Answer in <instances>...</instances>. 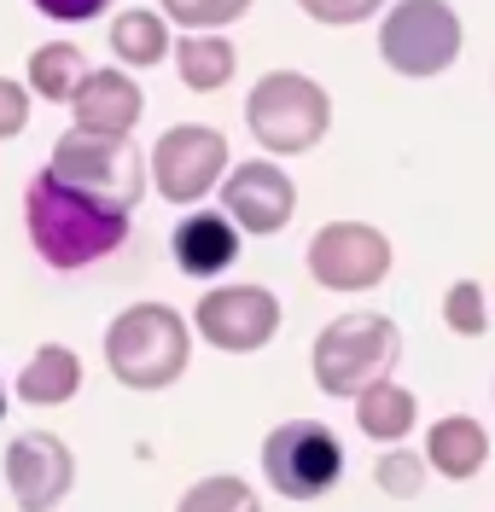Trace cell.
Masks as SVG:
<instances>
[{
    "mask_svg": "<svg viewBox=\"0 0 495 512\" xmlns=\"http://www.w3.org/2000/svg\"><path fill=\"white\" fill-rule=\"evenodd\" d=\"M175 512H263V501H257V489H251L245 478L216 472V478H198L193 489L181 495Z\"/></svg>",
    "mask_w": 495,
    "mask_h": 512,
    "instance_id": "44dd1931",
    "label": "cell"
},
{
    "mask_svg": "<svg viewBox=\"0 0 495 512\" xmlns=\"http://www.w3.org/2000/svg\"><path fill=\"white\" fill-rule=\"evenodd\" d=\"M484 460H490V431H484L472 414H449V419H437V425L426 431V466L443 472L449 483L478 478Z\"/></svg>",
    "mask_w": 495,
    "mask_h": 512,
    "instance_id": "9a60e30c",
    "label": "cell"
},
{
    "mask_svg": "<svg viewBox=\"0 0 495 512\" xmlns=\"http://www.w3.org/2000/svg\"><path fill=\"white\" fill-rule=\"evenodd\" d=\"M222 210L239 233H257V239H274L286 233L297 216V187L280 163H233L228 181H222Z\"/></svg>",
    "mask_w": 495,
    "mask_h": 512,
    "instance_id": "7c38bea8",
    "label": "cell"
},
{
    "mask_svg": "<svg viewBox=\"0 0 495 512\" xmlns=\"http://www.w3.org/2000/svg\"><path fill=\"white\" fill-rule=\"evenodd\" d=\"M82 390V361L76 350L65 344H41V350L24 361V373H18V396L30 402V408H59Z\"/></svg>",
    "mask_w": 495,
    "mask_h": 512,
    "instance_id": "e0dca14e",
    "label": "cell"
},
{
    "mask_svg": "<svg viewBox=\"0 0 495 512\" xmlns=\"http://www.w3.org/2000/svg\"><path fill=\"white\" fill-rule=\"evenodd\" d=\"M461 41V12L449 0H391L379 24V59L408 82H426L461 59Z\"/></svg>",
    "mask_w": 495,
    "mask_h": 512,
    "instance_id": "5b68a950",
    "label": "cell"
},
{
    "mask_svg": "<svg viewBox=\"0 0 495 512\" xmlns=\"http://www.w3.org/2000/svg\"><path fill=\"white\" fill-rule=\"evenodd\" d=\"M426 478H431V466H426V454H414V448H385L379 466H373V483H379L391 501H414V495L426 489Z\"/></svg>",
    "mask_w": 495,
    "mask_h": 512,
    "instance_id": "7402d4cb",
    "label": "cell"
},
{
    "mask_svg": "<svg viewBox=\"0 0 495 512\" xmlns=\"http://www.w3.org/2000/svg\"><path fill=\"white\" fill-rule=\"evenodd\" d=\"M309 280L321 291H344V297H356V291H373L385 286V274H391V239L379 233L373 222H327L315 239H309Z\"/></svg>",
    "mask_w": 495,
    "mask_h": 512,
    "instance_id": "9c48e42d",
    "label": "cell"
},
{
    "mask_svg": "<svg viewBox=\"0 0 495 512\" xmlns=\"http://www.w3.org/2000/svg\"><path fill=\"white\" fill-rule=\"evenodd\" d=\"M30 128V88L0 76V140H18Z\"/></svg>",
    "mask_w": 495,
    "mask_h": 512,
    "instance_id": "484cf974",
    "label": "cell"
},
{
    "mask_svg": "<svg viewBox=\"0 0 495 512\" xmlns=\"http://www.w3.org/2000/svg\"><path fill=\"white\" fill-rule=\"evenodd\" d=\"M175 70L193 94H216L228 88L233 70H239V53L222 30H181L175 35Z\"/></svg>",
    "mask_w": 495,
    "mask_h": 512,
    "instance_id": "2e32d148",
    "label": "cell"
},
{
    "mask_svg": "<svg viewBox=\"0 0 495 512\" xmlns=\"http://www.w3.org/2000/svg\"><path fill=\"white\" fill-rule=\"evenodd\" d=\"M193 332L222 355H257L280 332V297L268 286H210L193 309Z\"/></svg>",
    "mask_w": 495,
    "mask_h": 512,
    "instance_id": "30bf717a",
    "label": "cell"
},
{
    "mask_svg": "<svg viewBox=\"0 0 495 512\" xmlns=\"http://www.w3.org/2000/svg\"><path fill=\"white\" fill-rule=\"evenodd\" d=\"M263 478L286 501H321L344 478V443L321 419H286L263 437Z\"/></svg>",
    "mask_w": 495,
    "mask_h": 512,
    "instance_id": "8992f818",
    "label": "cell"
},
{
    "mask_svg": "<svg viewBox=\"0 0 495 512\" xmlns=\"http://www.w3.org/2000/svg\"><path fill=\"white\" fill-rule=\"evenodd\" d=\"M228 134L204 123H175L158 134L152 158H146V175L152 187L164 192L169 204H198L216 181H228Z\"/></svg>",
    "mask_w": 495,
    "mask_h": 512,
    "instance_id": "ba28073f",
    "label": "cell"
},
{
    "mask_svg": "<svg viewBox=\"0 0 495 512\" xmlns=\"http://www.w3.org/2000/svg\"><path fill=\"white\" fill-rule=\"evenodd\" d=\"M30 94L35 99H47V105H70L76 99V88L88 82V53L76 47V41H47V47H35L30 53Z\"/></svg>",
    "mask_w": 495,
    "mask_h": 512,
    "instance_id": "d6986e66",
    "label": "cell"
},
{
    "mask_svg": "<svg viewBox=\"0 0 495 512\" xmlns=\"http://www.w3.org/2000/svg\"><path fill=\"white\" fill-rule=\"evenodd\" d=\"M443 326L455 338H484L490 332V303H484L478 280H455V286L443 291Z\"/></svg>",
    "mask_w": 495,
    "mask_h": 512,
    "instance_id": "603a6c76",
    "label": "cell"
},
{
    "mask_svg": "<svg viewBox=\"0 0 495 512\" xmlns=\"http://www.w3.org/2000/svg\"><path fill=\"white\" fill-rule=\"evenodd\" d=\"M30 6L53 24H88L99 12H111V0H30Z\"/></svg>",
    "mask_w": 495,
    "mask_h": 512,
    "instance_id": "4316f807",
    "label": "cell"
},
{
    "mask_svg": "<svg viewBox=\"0 0 495 512\" xmlns=\"http://www.w3.org/2000/svg\"><path fill=\"white\" fill-rule=\"evenodd\" d=\"M490 402H495V384H490Z\"/></svg>",
    "mask_w": 495,
    "mask_h": 512,
    "instance_id": "f1b7e54d",
    "label": "cell"
},
{
    "mask_svg": "<svg viewBox=\"0 0 495 512\" xmlns=\"http://www.w3.org/2000/svg\"><path fill=\"white\" fill-rule=\"evenodd\" d=\"M239 262V227L228 222V210H193L175 222V268L187 280H216Z\"/></svg>",
    "mask_w": 495,
    "mask_h": 512,
    "instance_id": "5bb4252c",
    "label": "cell"
},
{
    "mask_svg": "<svg viewBox=\"0 0 495 512\" xmlns=\"http://www.w3.org/2000/svg\"><path fill=\"white\" fill-rule=\"evenodd\" d=\"M134 210H117L105 198H88V192L65 187L53 169L30 175L24 187V227H30V245L47 268L59 274H76V268H94L99 256H111L123 239H129Z\"/></svg>",
    "mask_w": 495,
    "mask_h": 512,
    "instance_id": "6da1fadb",
    "label": "cell"
},
{
    "mask_svg": "<svg viewBox=\"0 0 495 512\" xmlns=\"http://www.w3.org/2000/svg\"><path fill=\"white\" fill-rule=\"evenodd\" d=\"M76 483V454L53 431H24L6 443V489L18 512H53Z\"/></svg>",
    "mask_w": 495,
    "mask_h": 512,
    "instance_id": "8fae6325",
    "label": "cell"
},
{
    "mask_svg": "<svg viewBox=\"0 0 495 512\" xmlns=\"http://www.w3.org/2000/svg\"><path fill=\"white\" fill-rule=\"evenodd\" d=\"M105 41H111L117 64H129V70H152V64L169 59V18L146 12V6H129V12H117V24L105 30Z\"/></svg>",
    "mask_w": 495,
    "mask_h": 512,
    "instance_id": "ffe728a7",
    "label": "cell"
},
{
    "mask_svg": "<svg viewBox=\"0 0 495 512\" xmlns=\"http://www.w3.org/2000/svg\"><path fill=\"white\" fill-rule=\"evenodd\" d=\"M65 187L88 192V198H105L117 210H134L146 198V158L134 152L129 140L117 134H88V128H65L59 146H53V163H47Z\"/></svg>",
    "mask_w": 495,
    "mask_h": 512,
    "instance_id": "52a82bcc",
    "label": "cell"
},
{
    "mask_svg": "<svg viewBox=\"0 0 495 512\" xmlns=\"http://www.w3.org/2000/svg\"><path fill=\"white\" fill-rule=\"evenodd\" d=\"M315 24H327V30H344V24H362V18H379L391 0H297Z\"/></svg>",
    "mask_w": 495,
    "mask_h": 512,
    "instance_id": "d4e9b609",
    "label": "cell"
},
{
    "mask_svg": "<svg viewBox=\"0 0 495 512\" xmlns=\"http://www.w3.org/2000/svg\"><path fill=\"white\" fill-rule=\"evenodd\" d=\"M245 128L257 134V146L268 158H297V152L327 140L332 94L303 70H268L263 82L245 94Z\"/></svg>",
    "mask_w": 495,
    "mask_h": 512,
    "instance_id": "277c9868",
    "label": "cell"
},
{
    "mask_svg": "<svg viewBox=\"0 0 495 512\" xmlns=\"http://www.w3.org/2000/svg\"><path fill=\"white\" fill-rule=\"evenodd\" d=\"M0 419H6V390H0Z\"/></svg>",
    "mask_w": 495,
    "mask_h": 512,
    "instance_id": "83f0119b",
    "label": "cell"
},
{
    "mask_svg": "<svg viewBox=\"0 0 495 512\" xmlns=\"http://www.w3.org/2000/svg\"><path fill=\"white\" fill-rule=\"evenodd\" d=\"M140 111H146V94H140V82H134L129 70H88V82L70 99L76 128H88V134H117V140L134 134Z\"/></svg>",
    "mask_w": 495,
    "mask_h": 512,
    "instance_id": "4fadbf2b",
    "label": "cell"
},
{
    "mask_svg": "<svg viewBox=\"0 0 495 512\" xmlns=\"http://www.w3.org/2000/svg\"><path fill=\"white\" fill-rule=\"evenodd\" d=\"M414 419H420V396L396 379H379L373 390L356 396V425H362L373 443H402L414 431Z\"/></svg>",
    "mask_w": 495,
    "mask_h": 512,
    "instance_id": "ac0fdd59",
    "label": "cell"
},
{
    "mask_svg": "<svg viewBox=\"0 0 495 512\" xmlns=\"http://www.w3.org/2000/svg\"><path fill=\"white\" fill-rule=\"evenodd\" d=\"M193 361V326L169 303H129L105 326V367L123 390H169Z\"/></svg>",
    "mask_w": 495,
    "mask_h": 512,
    "instance_id": "7a4b0ae2",
    "label": "cell"
},
{
    "mask_svg": "<svg viewBox=\"0 0 495 512\" xmlns=\"http://www.w3.org/2000/svg\"><path fill=\"white\" fill-rule=\"evenodd\" d=\"M158 6L181 30H228V24H239L251 12V0H158Z\"/></svg>",
    "mask_w": 495,
    "mask_h": 512,
    "instance_id": "cb8c5ba5",
    "label": "cell"
},
{
    "mask_svg": "<svg viewBox=\"0 0 495 512\" xmlns=\"http://www.w3.org/2000/svg\"><path fill=\"white\" fill-rule=\"evenodd\" d=\"M396 355H402V332H396L391 315H373V309H350L321 326L315 338V384L321 396H338V402H356L362 390H373L379 379H391Z\"/></svg>",
    "mask_w": 495,
    "mask_h": 512,
    "instance_id": "3957f363",
    "label": "cell"
}]
</instances>
